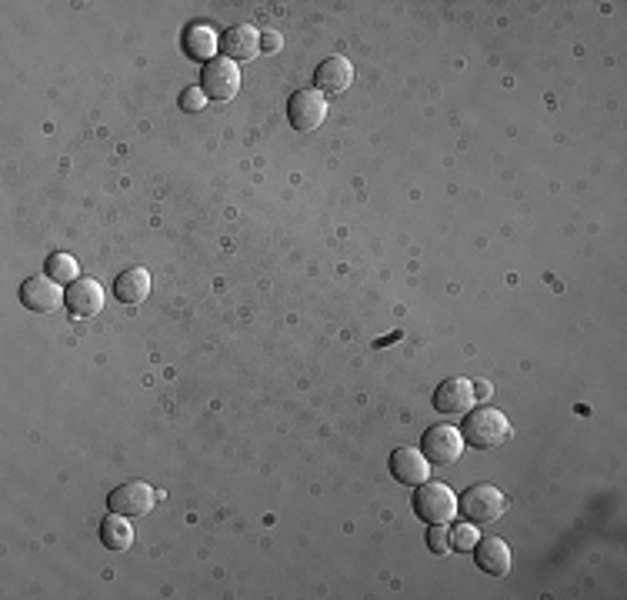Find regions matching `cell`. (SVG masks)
I'll use <instances>...</instances> for the list:
<instances>
[{"label":"cell","mask_w":627,"mask_h":600,"mask_svg":"<svg viewBox=\"0 0 627 600\" xmlns=\"http://www.w3.org/2000/svg\"><path fill=\"white\" fill-rule=\"evenodd\" d=\"M464 444L477 450H494L511 440V420H507L497 407H471L464 414Z\"/></svg>","instance_id":"cell-1"},{"label":"cell","mask_w":627,"mask_h":600,"mask_svg":"<svg viewBox=\"0 0 627 600\" xmlns=\"http://www.w3.org/2000/svg\"><path fill=\"white\" fill-rule=\"evenodd\" d=\"M414 514L421 517L424 524H451L457 517V494L447 484L424 480V484L414 490Z\"/></svg>","instance_id":"cell-2"},{"label":"cell","mask_w":627,"mask_h":600,"mask_svg":"<svg viewBox=\"0 0 627 600\" xmlns=\"http://www.w3.org/2000/svg\"><path fill=\"white\" fill-rule=\"evenodd\" d=\"M504 507H507V500L501 494V487H494V484H477L467 490L464 497H457V514H464L477 527L494 524V520L504 514Z\"/></svg>","instance_id":"cell-3"},{"label":"cell","mask_w":627,"mask_h":600,"mask_svg":"<svg viewBox=\"0 0 627 600\" xmlns=\"http://www.w3.org/2000/svg\"><path fill=\"white\" fill-rule=\"evenodd\" d=\"M464 434L457 427L451 424H434V427H427V434L421 437V454L431 460V464H457L464 454Z\"/></svg>","instance_id":"cell-4"},{"label":"cell","mask_w":627,"mask_h":600,"mask_svg":"<svg viewBox=\"0 0 627 600\" xmlns=\"http://www.w3.org/2000/svg\"><path fill=\"white\" fill-rule=\"evenodd\" d=\"M324 117H327V97L321 94V90L304 87L287 100V120H291V127L301 130V134L317 130L324 124Z\"/></svg>","instance_id":"cell-5"},{"label":"cell","mask_w":627,"mask_h":600,"mask_svg":"<svg viewBox=\"0 0 627 600\" xmlns=\"http://www.w3.org/2000/svg\"><path fill=\"white\" fill-rule=\"evenodd\" d=\"M154 487L144 484V480H127V484L114 487L111 497H107V507L111 514H124V517H147L154 510Z\"/></svg>","instance_id":"cell-6"},{"label":"cell","mask_w":627,"mask_h":600,"mask_svg":"<svg viewBox=\"0 0 627 600\" xmlns=\"http://www.w3.org/2000/svg\"><path fill=\"white\" fill-rule=\"evenodd\" d=\"M201 90L207 94V100H231L241 90V67L227 57H214L211 64H204Z\"/></svg>","instance_id":"cell-7"},{"label":"cell","mask_w":627,"mask_h":600,"mask_svg":"<svg viewBox=\"0 0 627 600\" xmlns=\"http://www.w3.org/2000/svg\"><path fill=\"white\" fill-rule=\"evenodd\" d=\"M471 407H477V390L474 380L467 377H447L437 384L434 390V410L437 414H467Z\"/></svg>","instance_id":"cell-8"},{"label":"cell","mask_w":627,"mask_h":600,"mask_svg":"<svg viewBox=\"0 0 627 600\" xmlns=\"http://www.w3.org/2000/svg\"><path fill=\"white\" fill-rule=\"evenodd\" d=\"M64 300H67V294L61 290V284L47 274L31 277L21 284V304L27 310H34V314H54L57 307H64Z\"/></svg>","instance_id":"cell-9"},{"label":"cell","mask_w":627,"mask_h":600,"mask_svg":"<svg viewBox=\"0 0 627 600\" xmlns=\"http://www.w3.org/2000/svg\"><path fill=\"white\" fill-rule=\"evenodd\" d=\"M391 474L404 487H421L431 477V460L421 454V447H397L391 454Z\"/></svg>","instance_id":"cell-10"},{"label":"cell","mask_w":627,"mask_h":600,"mask_svg":"<svg viewBox=\"0 0 627 600\" xmlns=\"http://www.w3.org/2000/svg\"><path fill=\"white\" fill-rule=\"evenodd\" d=\"M354 84V64L347 57H327L314 70V90L321 94H344Z\"/></svg>","instance_id":"cell-11"},{"label":"cell","mask_w":627,"mask_h":600,"mask_svg":"<svg viewBox=\"0 0 627 600\" xmlns=\"http://www.w3.org/2000/svg\"><path fill=\"white\" fill-rule=\"evenodd\" d=\"M64 307L71 310V317H94V314H101V307H104V287L97 284V280H91V277L74 280V284L67 287Z\"/></svg>","instance_id":"cell-12"},{"label":"cell","mask_w":627,"mask_h":600,"mask_svg":"<svg viewBox=\"0 0 627 600\" xmlns=\"http://www.w3.org/2000/svg\"><path fill=\"white\" fill-rule=\"evenodd\" d=\"M221 50L227 60L241 64V60H254L261 54V30L251 24H234L227 34L221 37Z\"/></svg>","instance_id":"cell-13"},{"label":"cell","mask_w":627,"mask_h":600,"mask_svg":"<svg viewBox=\"0 0 627 600\" xmlns=\"http://www.w3.org/2000/svg\"><path fill=\"white\" fill-rule=\"evenodd\" d=\"M471 554H474L477 567H481L484 574H491V577H507V574H511V547H507V540L481 537Z\"/></svg>","instance_id":"cell-14"},{"label":"cell","mask_w":627,"mask_h":600,"mask_svg":"<svg viewBox=\"0 0 627 600\" xmlns=\"http://www.w3.org/2000/svg\"><path fill=\"white\" fill-rule=\"evenodd\" d=\"M184 50L191 60H201V64H211L214 54L221 50V37L211 24H191L184 30Z\"/></svg>","instance_id":"cell-15"},{"label":"cell","mask_w":627,"mask_h":600,"mask_svg":"<svg viewBox=\"0 0 627 600\" xmlns=\"http://www.w3.org/2000/svg\"><path fill=\"white\" fill-rule=\"evenodd\" d=\"M151 287H154L151 274H147L144 267H131L127 274L117 277L114 294L117 300H124V304H144V300L151 297Z\"/></svg>","instance_id":"cell-16"},{"label":"cell","mask_w":627,"mask_h":600,"mask_svg":"<svg viewBox=\"0 0 627 600\" xmlns=\"http://www.w3.org/2000/svg\"><path fill=\"white\" fill-rule=\"evenodd\" d=\"M101 544L107 550H127L134 544V527H131V517L124 514H111L101 520Z\"/></svg>","instance_id":"cell-17"},{"label":"cell","mask_w":627,"mask_h":600,"mask_svg":"<svg viewBox=\"0 0 627 600\" xmlns=\"http://www.w3.org/2000/svg\"><path fill=\"white\" fill-rule=\"evenodd\" d=\"M44 270L57 284H74V280H81V264H77L71 254H51Z\"/></svg>","instance_id":"cell-18"},{"label":"cell","mask_w":627,"mask_h":600,"mask_svg":"<svg viewBox=\"0 0 627 600\" xmlns=\"http://www.w3.org/2000/svg\"><path fill=\"white\" fill-rule=\"evenodd\" d=\"M477 540H481V534H477V524H471V520H467V524L454 527L451 550H467V554H471V550L477 547Z\"/></svg>","instance_id":"cell-19"},{"label":"cell","mask_w":627,"mask_h":600,"mask_svg":"<svg viewBox=\"0 0 627 600\" xmlns=\"http://www.w3.org/2000/svg\"><path fill=\"white\" fill-rule=\"evenodd\" d=\"M427 547H431V554H437V557L451 554V534H447V524H431V530H427Z\"/></svg>","instance_id":"cell-20"},{"label":"cell","mask_w":627,"mask_h":600,"mask_svg":"<svg viewBox=\"0 0 627 600\" xmlns=\"http://www.w3.org/2000/svg\"><path fill=\"white\" fill-rule=\"evenodd\" d=\"M181 107L187 110V114H197V110L207 107V94H204L201 87H187L184 94H181Z\"/></svg>","instance_id":"cell-21"},{"label":"cell","mask_w":627,"mask_h":600,"mask_svg":"<svg viewBox=\"0 0 627 600\" xmlns=\"http://www.w3.org/2000/svg\"><path fill=\"white\" fill-rule=\"evenodd\" d=\"M261 50H267V54L281 50V34H277V30H264V34H261Z\"/></svg>","instance_id":"cell-22"}]
</instances>
